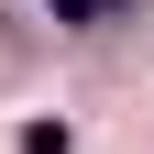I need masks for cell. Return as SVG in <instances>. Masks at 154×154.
Instances as JSON below:
<instances>
[{
  "label": "cell",
  "instance_id": "1",
  "mask_svg": "<svg viewBox=\"0 0 154 154\" xmlns=\"http://www.w3.org/2000/svg\"><path fill=\"white\" fill-rule=\"evenodd\" d=\"M55 22H77V33H121V22H143V0H44Z\"/></svg>",
  "mask_w": 154,
  "mask_h": 154
},
{
  "label": "cell",
  "instance_id": "2",
  "mask_svg": "<svg viewBox=\"0 0 154 154\" xmlns=\"http://www.w3.org/2000/svg\"><path fill=\"white\" fill-rule=\"evenodd\" d=\"M22 154H66V121H22Z\"/></svg>",
  "mask_w": 154,
  "mask_h": 154
}]
</instances>
